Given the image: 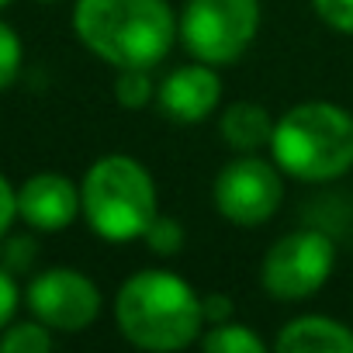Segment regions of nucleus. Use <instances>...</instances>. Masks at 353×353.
I'll list each match as a JSON object with an SVG mask.
<instances>
[{"instance_id":"412c9836","label":"nucleus","mask_w":353,"mask_h":353,"mask_svg":"<svg viewBox=\"0 0 353 353\" xmlns=\"http://www.w3.org/2000/svg\"><path fill=\"white\" fill-rule=\"evenodd\" d=\"M14 219H18V188H11V181L0 173V239L11 232Z\"/></svg>"},{"instance_id":"2eb2a0df","label":"nucleus","mask_w":353,"mask_h":353,"mask_svg":"<svg viewBox=\"0 0 353 353\" xmlns=\"http://www.w3.org/2000/svg\"><path fill=\"white\" fill-rule=\"evenodd\" d=\"M156 94V83L149 77V70H118V80H114V97L121 108L128 111H139L152 101Z\"/></svg>"},{"instance_id":"423d86ee","label":"nucleus","mask_w":353,"mask_h":353,"mask_svg":"<svg viewBox=\"0 0 353 353\" xmlns=\"http://www.w3.org/2000/svg\"><path fill=\"white\" fill-rule=\"evenodd\" d=\"M336 267V246L319 229H298L277 239L260 267L263 291L281 301H301L315 294Z\"/></svg>"},{"instance_id":"b1692460","label":"nucleus","mask_w":353,"mask_h":353,"mask_svg":"<svg viewBox=\"0 0 353 353\" xmlns=\"http://www.w3.org/2000/svg\"><path fill=\"white\" fill-rule=\"evenodd\" d=\"M39 4H56V0H39Z\"/></svg>"},{"instance_id":"9d476101","label":"nucleus","mask_w":353,"mask_h":353,"mask_svg":"<svg viewBox=\"0 0 353 353\" xmlns=\"http://www.w3.org/2000/svg\"><path fill=\"white\" fill-rule=\"evenodd\" d=\"M159 111L170 121L194 125L205 121L219 101H222V80L208 63H191V66H176L159 87H156Z\"/></svg>"},{"instance_id":"9b49d317","label":"nucleus","mask_w":353,"mask_h":353,"mask_svg":"<svg viewBox=\"0 0 353 353\" xmlns=\"http://www.w3.org/2000/svg\"><path fill=\"white\" fill-rule=\"evenodd\" d=\"M281 353H353V329L329 315L291 319L277 336Z\"/></svg>"},{"instance_id":"f257e3e1","label":"nucleus","mask_w":353,"mask_h":353,"mask_svg":"<svg viewBox=\"0 0 353 353\" xmlns=\"http://www.w3.org/2000/svg\"><path fill=\"white\" fill-rule=\"evenodd\" d=\"M73 32L114 70H152L181 39L166 0H77Z\"/></svg>"},{"instance_id":"20e7f679","label":"nucleus","mask_w":353,"mask_h":353,"mask_svg":"<svg viewBox=\"0 0 353 353\" xmlns=\"http://www.w3.org/2000/svg\"><path fill=\"white\" fill-rule=\"evenodd\" d=\"M80 198L87 225L108 243H128L145 236L149 222L159 215L149 170L125 152L101 156L87 170Z\"/></svg>"},{"instance_id":"0eeeda50","label":"nucleus","mask_w":353,"mask_h":353,"mask_svg":"<svg viewBox=\"0 0 353 353\" xmlns=\"http://www.w3.org/2000/svg\"><path fill=\"white\" fill-rule=\"evenodd\" d=\"M215 208L232 225H263L274 219L284 198L281 166L260 159L256 152H239V159L225 163L215 176Z\"/></svg>"},{"instance_id":"a211bd4d","label":"nucleus","mask_w":353,"mask_h":353,"mask_svg":"<svg viewBox=\"0 0 353 353\" xmlns=\"http://www.w3.org/2000/svg\"><path fill=\"white\" fill-rule=\"evenodd\" d=\"M21 39L18 32L8 25V21H0V90H8L18 73H21Z\"/></svg>"},{"instance_id":"6ab92c4d","label":"nucleus","mask_w":353,"mask_h":353,"mask_svg":"<svg viewBox=\"0 0 353 353\" xmlns=\"http://www.w3.org/2000/svg\"><path fill=\"white\" fill-rule=\"evenodd\" d=\"M312 4L329 28L353 35V0H312Z\"/></svg>"},{"instance_id":"ddd939ff","label":"nucleus","mask_w":353,"mask_h":353,"mask_svg":"<svg viewBox=\"0 0 353 353\" xmlns=\"http://www.w3.org/2000/svg\"><path fill=\"white\" fill-rule=\"evenodd\" d=\"M201 346L208 353H263V339L246 329V325H236L232 319L229 322H219V325H208V332L201 336Z\"/></svg>"},{"instance_id":"dca6fc26","label":"nucleus","mask_w":353,"mask_h":353,"mask_svg":"<svg viewBox=\"0 0 353 353\" xmlns=\"http://www.w3.org/2000/svg\"><path fill=\"white\" fill-rule=\"evenodd\" d=\"M35 260H39V243L32 236H11L8 232L4 239H0V267L11 270L14 277L28 274L35 267Z\"/></svg>"},{"instance_id":"f8f14e48","label":"nucleus","mask_w":353,"mask_h":353,"mask_svg":"<svg viewBox=\"0 0 353 353\" xmlns=\"http://www.w3.org/2000/svg\"><path fill=\"white\" fill-rule=\"evenodd\" d=\"M274 125L277 121L253 101H239L222 111V139L236 152H260L263 145H270Z\"/></svg>"},{"instance_id":"5701e85b","label":"nucleus","mask_w":353,"mask_h":353,"mask_svg":"<svg viewBox=\"0 0 353 353\" xmlns=\"http://www.w3.org/2000/svg\"><path fill=\"white\" fill-rule=\"evenodd\" d=\"M8 4H11V0H0V8H8Z\"/></svg>"},{"instance_id":"aec40b11","label":"nucleus","mask_w":353,"mask_h":353,"mask_svg":"<svg viewBox=\"0 0 353 353\" xmlns=\"http://www.w3.org/2000/svg\"><path fill=\"white\" fill-rule=\"evenodd\" d=\"M21 305V291H18V281L11 270L0 267V332H4L11 322H14V312Z\"/></svg>"},{"instance_id":"f3484780","label":"nucleus","mask_w":353,"mask_h":353,"mask_svg":"<svg viewBox=\"0 0 353 353\" xmlns=\"http://www.w3.org/2000/svg\"><path fill=\"white\" fill-rule=\"evenodd\" d=\"M142 239L149 243V250L156 256H173V253H181V246H184V225L176 219H170V215H156Z\"/></svg>"},{"instance_id":"6e6552de","label":"nucleus","mask_w":353,"mask_h":353,"mask_svg":"<svg viewBox=\"0 0 353 353\" xmlns=\"http://www.w3.org/2000/svg\"><path fill=\"white\" fill-rule=\"evenodd\" d=\"M25 301L32 315L46 322L52 332H83L101 315L97 284L73 267H52L32 277Z\"/></svg>"},{"instance_id":"39448f33","label":"nucleus","mask_w":353,"mask_h":353,"mask_svg":"<svg viewBox=\"0 0 353 353\" xmlns=\"http://www.w3.org/2000/svg\"><path fill=\"white\" fill-rule=\"evenodd\" d=\"M260 28V0H188L176 35L198 63L229 66L236 63Z\"/></svg>"},{"instance_id":"f03ea898","label":"nucleus","mask_w":353,"mask_h":353,"mask_svg":"<svg viewBox=\"0 0 353 353\" xmlns=\"http://www.w3.org/2000/svg\"><path fill=\"white\" fill-rule=\"evenodd\" d=\"M114 322L139 350H184L205 325L201 294L176 274L142 270L121 284L114 298Z\"/></svg>"},{"instance_id":"1a4fd4ad","label":"nucleus","mask_w":353,"mask_h":353,"mask_svg":"<svg viewBox=\"0 0 353 353\" xmlns=\"http://www.w3.org/2000/svg\"><path fill=\"white\" fill-rule=\"evenodd\" d=\"M77 215H83V198L63 173H35L18 188V219L39 232H59Z\"/></svg>"},{"instance_id":"7ed1b4c3","label":"nucleus","mask_w":353,"mask_h":353,"mask_svg":"<svg viewBox=\"0 0 353 353\" xmlns=\"http://www.w3.org/2000/svg\"><path fill=\"white\" fill-rule=\"evenodd\" d=\"M274 163L294 181L322 184L353 170V114L329 101H305L274 125Z\"/></svg>"},{"instance_id":"4468645a","label":"nucleus","mask_w":353,"mask_h":353,"mask_svg":"<svg viewBox=\"0 0 353 353\" xmlns=\"http://www.w3.org/2000/svg\"><path fill=\"white\" fill-rule=\"evenodd\" d=\"M56 346L46 322H11L0 332V353H49Z\"/></svg>"},{"instance_id":"4be33fe9","label":"nucleus","mask_w":353,"mask_h":353,"mask_svg":"<svg viewBox=\"0 0 353 353\" xmlns=\"http://www.w3.org/2000/svg\"><path fill=\"white\" fill-rule=\"evenodd\" d=\"M201 312H205V325H219L232 319V301L229 294H208L201 298Z\"/></svg>"}]
</instances>
